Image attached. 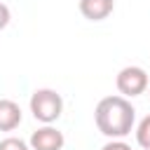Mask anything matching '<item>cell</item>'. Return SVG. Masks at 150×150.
<instances>
[{
  "label": "cell",
  "mask_w": 150,
  "mask_h": 150,
  "mask_svg": "<svg viewBox=\"0 0 150 150\" xmlns=\"http://www.w3.org/2000/svg\"><path fill=\"white\" fill-rule=\"evenodd\" d=\"M94 122H96V129L105 138H124L134 129L136 110L131 101L124 96H105L96 103Z\"/></svg>",
  "instance_id": "cell-1"
},
{
  "label": "cell",
  "mask_w": 150,
  "mask_h": 150,
  "mask_svg": "<svg viewBox=\"0 0 150 150\" xmlns=\"http://www.w3.org/2000/svg\"><path fill=\"white\" fill-rule=\"evenodd\" d=\"M30 112L42 124H54L63 112V98L56 89L42 87L30 94Z\"/></svg>",
  "instance_id": "cell-2"
},
{
  "label": "cell",
  "mask_w": 150,
  "mask_h": 150,
  "mask_svg": "<svg viewBox=\"0 0 150 150\" xmlns=\"http://www.w3.org/2000/svg\"><path fill=\"white\" fill-rule=\"evenodd\" d=\"M115 84H117L120 96H124V98H134V96L145 94L150 80H148L145 68H141V66H124V68L117 73Z\"/></svg>",
  "instance_id": "cell-3"
},
{
  "label": "cell",
  "mask_w": 150,
  "mask_h": 150,
  "mask_svg": "<svg viewBox=\"0 0 150 150\" xmlns=\"http://www.w3.org/2000/svg\"><path fill=\"white\" fill-rule=\"evenodd\" d=\"M63 143H66L63 134L56 127H52V124H45L38 131H33L30 134V141H28L30 150H61Z\"/></svg>",
  "instance_id": "cell-4"
},
{
  "label": "cell",
  "mask_w": 150,
  "mask_h": 150,
  "mask_svg": "<svg viewBox=\"0 0 150 150\" xmlns=\"http://www.w3.org/2000/svg\"><path fill=\"white\" fill-rule=\"evenodd\" d=\"M115 0H80V14L87 21H103L112 14Z\"/></svg>",
  "instance_id": "cell-5"
},
{
  "label": "cell",
  "mask_w": 150,
  "mask_h": 150,
  "mask_svg": "<svg viewBox=\"0 0 150 150\" xmlns=\"http://www.w3.org/2000/svg\"><path fill=\"white\" fill-rule=\"evenodd\" d=\"M21 124V108L12 98H0V131H14Z\"/></svg>",
  "instance_id": "cell-6"
},
{
  "label": "cell",
  "mask_w": 150,
  "mask_h": 150,
  "mask_svg": "<svg viewBox=\"0 0 150 150\" xmlns=\"http://www.w3.org/2000/svg\"><path fill=\"white\" fill-rule=\"evenodd\" d=\"M136 143L143 150H150V115H145L136 127Z\"/></svg>",
  "instance_id": "cell-7"
},
{
  "label": "cell",
  "mask_w": 150,
  "mask_h": 150,
  "mask_svg": "<svg viewBox=\"0 0 150 150\" xmlns=\"http://www.w3.org/2000/svg\"><path fill=\"white\" fill-rule=\"evenodd\" d=\"M0 150H30V145L16 136H7L0 141Z\"/></svg>",
  "instance_id": "cell-8"
},
{
  "label": "cell",
  "mask_w": 150,
  "mask_h": 150,
  "mask_svg": "<svg viewBox=\"0 0 150 150\" xmlns=\"http://www.w3.org/2000/svg\"><path fill=\"white\" fill-rule=\"evenodd\" d=\"M101 150H131V145H129V143H124L122 138H110Z\"/></svg>",
  "instance_id": "cell-9"
},
{
  "label": "cell",
  "mask_w": 150,
  "mask_h": 150,
  "mask_svg": "<svg viewBox=\"0 0 150 150\" xmlns=\"http://www.w3.org/2000/svg\"><path fill=\"white\" fill-rule=\"evenodd\" d=\"M9 19H12V12L5 2H0V30H5L9 26Z\"/></svg>",
  "instance_id": "cell-10"
},
{
  "label": "cell",
  "mask_w": 150,
  "mask_h": 150,
  "mask_svg": "<svg viewBox=\"0 0 150 150\" xmlns=\"http://www.w3.org/2000/svg\"><path fill=\"white\" fill-rule=\"evenodd\" d=\"M145 91H148V96H150V84H148V89H145Z\"/></svg>",
  "instance_id": "cell-11"
}]
</instances>
